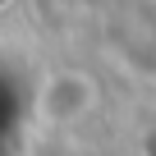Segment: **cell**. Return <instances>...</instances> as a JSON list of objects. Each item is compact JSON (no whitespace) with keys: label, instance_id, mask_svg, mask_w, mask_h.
Listing matches in <instances>:
<instances>
[{"label":"cell","instance_id":"obj_1","mask_svg":"<svg viewBox=\"0 0 156 156\" xmlns=\"http://www.w3.org/2000/svg\"><path fill=\"white\" fill-rule=\"evenodd\" d=\"M41 106H46V115L55 124L78 119V115L92 106V78H83V73H55V78H46Z\"/></svg>","mask_w":156,"mask_h":156}]
</instances>
